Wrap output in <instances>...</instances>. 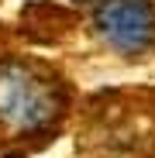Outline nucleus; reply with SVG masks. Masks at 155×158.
Listing matches in <instances>:
<instances>
[{
  "mask_svg": "<svg viewBox=\"0 0 155 158\" xmlns=\"http://www.w3.org/2000/svg\"><path fill=\"white\" fill-rule=\"evenodd\" d=\"M59 107V93L48 79L21 62L0 65V124L7 131H38L55 120Z\"/></svg>",
  "mask_w": 155,
  "mask_h": 158,
  "instance_id": "obj_1",
  "label": "nucleus"
},
{
  "mask_svg": "<svg viewBox=\"0 0 155 158\" xmlns=\"http://www.w3.org/2000/svg\"><path fill=\"white\" fill-rule=\"evenodd\" d=\"M97 31L114 52L141 55L155 45V7L148 0H103L97 7Z\"/></svg>",
  "mask_w": 155,
  "mask_h": 158,
  "instance_id": "obj_2",
  "label": "nucleus"
}]
</instances>
